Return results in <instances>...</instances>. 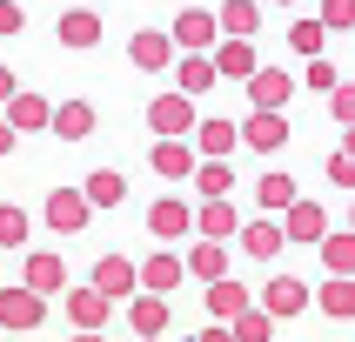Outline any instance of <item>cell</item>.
<instances>
[{"instance_id": "4", "label": "cell", "mask_w": 355, "mask_h": 342, "mask_svg": "<svg viewBox=\"0 0 355 342\" xmlns=\"http://www.w3.org/2000/svg\"><path fill=\"white\" fill-rule=\"evenodd\" d=\"M161 322H168V309H161L155 296H148V302H135V329H141V336H155Z\"/></svg>"}, {"instance_id": "16", "label": "cell", "mask_w": 355, "mask_h": 342, "mask_svg": "<svg viewBox=\"0 0 355 342\" xmlns=\"http://www.w3.org/2000/svg\"><path fill=\"white\" fill-rule=\"evenodd\" d=\"M74 316L80 322H101V316H107V302H101V296H74Z\"/></svg>"}, {"instance_id": "9", "label": "cell", "mask_w": 355, "mask_h": 342, "mask_svg": "<svg viewBox=\"0 0 355 342\" xmlns=\"http://www.w3.org/2000/svg\"><path fill=\"white\" fill-rule=\"evenodd\" d=\"M175 27H181V40H188V47H195V40H208V34H215V20H208V14H181Z\"/></svg>"}, {"instance_id": "8", "label": "cell", "mask_w": 355, "mask_h": 342, "mask_svg": "<svg viewBox=\"0 0 355 342\" xmlns=\"http://www.w3.org/2000/svg\"><path fill=\"white\" fill-rule=\"evenodd\" d=\"M275 248H282V235L268 221H255V228H248V255H275Z\"/></svg>"}, {"instance_id": "26", "label": "cell", "mask_w": 355, "mask_h": 342, "mask_svg": "<svg viewBox=\"0 0 355 342\" xmlns=\"http://www.w3.org/2000/svg\"><path fill=\"white\" fill-rule=\"evenodd\" d=\"M7 148H14V135H7V128H0V155H7Z\"/></svg>"}, {"instance_id": "25", "label": "cell", "mask_w": 355, "mask_h": 342, "mask_svg": "<svg viewBox=\"0 0 355 342\" xmlns=\"http://www.w3.org/2000/svg\"><path fill=\"white\" fill-rule=\"evenodd\" d=\"M336 114H342V121H355V94H349V87L336 94Z\"/></svg>"}, {"instance_id": "14", "label": "cell", "mask_w": 355, "mask_h": 342, "mask_svg": "<svg viewBox=\"0 0 355 342\" xmlns=\"http://www.w3.org/2000/svg\"><path fill=\"white\" fill-rule=\"evenodd\" d=\"M228 141H235V128H228V121H208V128H201V148H215V155L228 148Z\"/></svg>"}, {"instance_id": "11", "label": "cell", "mask_w": 355, "mask_h": 342, "mask_svg": "<svg viewBox=\"0 0 355 342\" xmlns=\"http://www.w3.org/2000/svg\"><path fill=\"white\" fill-rule=\"evenodd\" d=\"M0 316H7V322H34L40 302H34V296H7V302H0Z\"/></svg>"}, {"instance_id": "27", "label": "cell", "mask_w": 355, "mask_h": 342, "mask_svg": "<svg viewBox=\"0 0 355 342\" xmlns=\"http://www.w3.org/2000/svg\"><path fill=\"white\" fill-rule=\"evenodd\" d=\"M201 342H228V336H201Z\"/></svg>"}, {"instance_id": "15", "label": "cell", "mask_w": 355, "mask_h": 342, "mask_svg": "<svg viewBox=\"0 0 355 342\" xmlns=\"http://www.w3.org/2000/svg\"><path fill=\"white\" fill-rule=\"evenodd\" d=\"M288 228H295V235H322V208H295Z\"/></svg>"}, {"instance_id": "10", "label": "cell", "mask_w": 355, "mask_h": 342, "mask_svg": "<svg viewBox=\"0 0 355 342\" xmlns=\"http://www.w3.org/2000/svg\"><path fill=\"white\" fill-rule=\"evenodd\" d=\"M135 60H141V67H161V60H168V40L141 34V40H135Z\"/></svg>"}, {"instance_id": "24", "label": "cell", "mask_w": 355, "mask_h": 342, "mask_svg": "<svg viewBox=\"0 0 355 342\" xmlns=\"http://www.w3.org/2000/svg\"><path fill=\"white\" fill-rule=\"evenodd\" d=\"M329 175H336V181H342V188H355V161H349V155H342V161H336V168H329Z\"/></svg>"}, {"instance_id": "5", "label": "cell", "mask_w": 355, "mask_h": 342, "mask_svg": "<svg viewBox=\"0 0 355 342\" xmlns=\"http://www.w3.org/2000/svg\"><path fill=\"white\" fill-rule=\"evenodd\" d=\"M60 34L80 47V40H94V34H101V20H94V14H67V20H60Z\"/></svg>"}, {"instance_id": "21", "label": "cell", "mask_w": 355, "mask_h": 342, "mask_svg": "<svg viewBox=\"0 0 355 342\" xmlns=\"http://www.w3.org/2000/svg\"><path fill=\"white\" fill-rule=\"evenodd\" d=\"M295 47H322V27H315V20H295Z\"/></svg>"}, {"instance_id": "13", "label": "cell", "mask_w": 355, "mask_h": 342, "mask_svg": "<svg viewBox=\"0 0 355 342\" xmlns=\"http://www.w3.org/2000/svg\"><path fill=\"white\" fill-rule=\"evenodd\" d=\"M87 128H94V114H87V108H60V135H67V141L87 135Z\"/></svg>"}, {"instance_id": "18", "label": "cell", "mask_w": 355, "mask_h": 342, "mask_svg": "<svg viewBox=\"0 0 355 342\" xmlns=\"http://www.w3.org/2000/svg\"><path fill=\"white\" fill-rule=\"evenodd\" d=\"M54 221H60V228H74V221H80V201L60 195V201H54Z\"/></svg>"}, {"instance_id": "3", "label": "cell", "mask_w": 355, "mask_h": 342, "mask_svg": "<svg viewBox=\"0 0 355 342\" xmlns=\"http://www.w3.org/2000/svg\"><path fill=\"white\" fill-rule=\"evenodd\" d=\"M248 141H255V148H282V121L275 114H255V121H248Z\"/></svg>"}, {"instance_id": "19", "label": "cell", "mask_w": 355, "mask_h": 342, "mask_svg": "<svg viewBox=\"0 0 355 342\" xmlns=\"http://www.w3.org/2000/svg\"><path fill=\"white\" fill-rule=\"evenodd\" d=\"M208 80H215V74H208L201 60H188V67H181V87H208Z\"/></svg>"}, {"instance_id": "17", "label": "cell", "mask_w": 355, "mask_h": 342, "mask_svg": "<svg viewBox=\"0 0 355 342\" xmlns=\"http://www.w3.org/2000/svg\"><path fill=\"white\" fill-rule=\"evenodd\" d=\"M155 121H161V128H181V121H188V108H181V101H161Z\"/></svg>"}, {"instance_id": "12", "label": "cell", "mask_w": 355, "mask_h": 342, "mask_svg": "<svg viewBox=\"0 0 355 342\" xmlns=\"http://www.w3.org/2000/svg\"><path fill=\"white\" fill-rule=\"evenodd\" d=\"M282 94H288V80H282V74H255V101H261V108H275Z\"/></svg>"}, {"instance_id": "23", "label": "cell", "mask_w": 355, "mask_h": 342, "mask_svg": "<svg viewBox=\"0 0 355 342\" xmlns=\"http://www.w3.org/2000/svg\"><path fill=\"white\" fill-rule=\"evenodd\" d=\"M0 241H20V215H14V208L0 215Z\"/></svg>"}, {"instance_id": "1", "label": "cell", "mask_w": 355, "mask_h": 342, "mask_svg": "<svg viewBox=\"0 0 355 342\" xmlns=\"http://www.w3.org/2000/svg\"><path fill=\"white\" fill-rule=\"evenodd\" d=\"M322 309L329 316H355V282H329L322 289Z\"/></svg>"}, {"instance_id": "6", "label": "cell", "mask_w": 355, "mask_h": 342, "mask_svg": "<svg viewBox=\"0 0 355 342\" xmlns=\"http://www.w3.org/2000/svg\"><path fill=\"white\" fill-rule=\"evenodd\" d=\"M87 201L114 208V201H121V175H94V181H87Z\"/></svg>"}, {"instance_id": "30", "label": "cell", "mask_w": 355, "mask_h": 342, "mask_svg": "<svg viewBox=\"0 0 355 342\" xmlns=\"http://www.w3.org/2000/svg\"><path fill=\"white\" fill-rule=\"evenodd\" d=\"M80 342H94V336H80Z\"/></svg>"}, {"instance_id": "22", "label": "cell", "mask_w": 355, "mask_h": 342, "mask_svg": "<svg viewBox=\"0 0 355 342\" xmlns=\"http://www.w3.org/2000/svg\"><path fill=\"white\" fill-rule=\"evenodd\" d=\"M329 262H336V268H349V262H355V241H329Z\"/></svg>"}, {"instance_id": "20", "label": "cell", "mask_w": 355, "mask_h": 342, "mask_svg": "<svg viewBox=\"0 0 355 342\" xmlns=\"http://www.w3.org/2000/svg\"><path fill=\"white\" fill-rule=\"evenodd\" d=\"M261 201H268V208H275V201H288V181H282V175H268V181H261Z\"/></svg>"}, {"instance_id": "29", "label": "cell", "mask_w": 355, "mask_h": 342, "mask_svg": "<svg viewBox=\"0 0 355 342\" xmlns=\"http://www.w3.org/2000/svg\"><path fill=\"white\" fill-rule=\"evenodd\" d=\"M0 94H7V74H0Z\"/></svg>"}, {"instance_id": "7", "label": "cell", "mask_w": 355, "mask_h": 342, "mask_svg": "<svg viewBox=\"0 0 355 342\" xmlns=\"http://www.w3.org/2000/svg\"><path fill=\"white\" fill-rule=\"evenodd\" d=\"M27 282H34V289H60V262H54V255H34Z\"/></svg>"}, {"instance_id": "28", "label": "cell", "mask_w": 355, "mask_h": 342, "mask_svg": "<svg viewBox=\"0 0 355 342\" xmlns=\"http://www.w3.org/2000/svg\"><path fill=\"white\" fill-rule=\"evenodd\" d=\"M349 161H355V135H349Z\"/></svg>"}, {"instance_id": "2", "label": "cell", "mask_w": 355, "mask_h": 342, "mask_svg": "<svg viewBox=\"0 0 355 342\" xmlns=\"http://www.w3.org/2000/svg\"><path fill=\"white\" fill-rule=\"evenodd\" d=\"M302 282H275V289H268V309H275V316H288V309H302Z\"/></svg>"}]
</instances>
